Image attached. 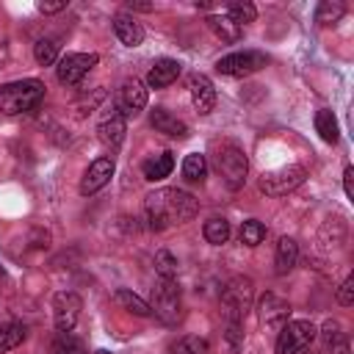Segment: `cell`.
Wrapping results in <instances>:
<instances>
[{
  "instance_id": "cell-11",
  "label": "cell",
  "mask_w": 354,
  "mask_h": 354,
  "mask_svg": "<svg viewBox=\"0 0 354 354\" xmlns=\"http://www.w3.org/2000/svg\"><path fill=\"white\" fill-rule=\"evenodd\" d=\"M144 108H147V86H144L138 77L124 80L122 88L116 91V111H119L124 119H130V116H136V113L144 111Z\"/></svg>"
},
{
  "instance_id": "cell-12",
  "label": "cell",
  "mask_w": 354,
  "mask_h": 354,
  "mask_svg": "<svg viewBox=\"0 0 354 354\" xmlns=\"http://www.w3.org/2000/svg\"><path fill=\"white\" fill-rule=\"evenodd\" d=\"M257 310H260V324H263L266 329H277V332H279V329L288 324L290 301L282 299L279 293H266V296L260 299Z\"/></svg>"
},
{
  "instance_id": "cell-13",
  "label": "cell",
  "mask_w": 354,
  "mask_h": 354,
  "mask_svg": "<svg viewBox=\"0 0 354 354\" xmlns=\"http://www.w3.org/2000/svg\"><path fill=\"white\" fill-rule=\"evenodd\" d=\"M111 177H113V160H111V158H97V160L86 169L83 180H80V194H83V196L97 194L100 188L108 185Z\"/></svg>"
},
{
  "instance_id": "cell-38",
  "label": "cell",
  "mask_w": 354,
  "mask_h": 354,
  "mask_svg": "<svg viewBox=\"0 0 354 354\" xmlns=\"http://www.w3.org/2000/svg\"><path fill=\"white\" fill-rule=\"evenodd\" d=\"M127 8H133V11H152V3H127Z\"/></svg>"
},
{
  "instance_id": "cell-36",
  "label": "cell",
  "mask_w": 354,
  "mask_h": 354,
  "mask_svg": "<svg viewBox=\"0 0 354 354\" xmlns=\"http://www.w3.org/2000/svg\"><path fill=\"white\" fill-rule=\"evenodd\" d=\"M66 8V0H55V3H39V11H44V14H55V11H64Z\"/></svg>"
},
{
  "instance_id": "cell-39",
  "label": "cell",
  "mask_w": 354,
  "mask_h": 354,
  "mask_svg": "<svg viewBox=\"0 0 354 354\" xmlns=\"http://www.w3.org/2000/svg\"><path fill=\"white\" fill-rule=\"evenodd\" d=\"M94 354H111V351H105V348H100V351H94Z\"/></svg>"
},
{
  "instance_id": "cell-37",
  "label": "cell",
  "mask_w": 354,
  "mask_h": 354,
  "mask_svg": "<svg viewBox=\"0 0 354 354\" xmlns=\"http://www.w3.org/2000/svg\"><path fill=\"white\" fill-rule=\"evenodd\" d=\"M169 354H194V351H191L188 340L183 337V340H177V343H171V346H169Z\"/></svg>"
},
{
  "instance_id": "cell-8",
  "label": "cell",
  "mask_w": 354,
  "mask_h": 354,
  "mask_svg": "<svg viewBox=\"0 0 354 354\" xmlns=\"http://www.w3.org/2000/svg\"><path fill=\"white\" fill-rule=\"evenodd\" d=\"M266 64H268L266 53H257V50H243V53H241V50H238V53H230V55L218 58V61H216V69H218L221 75H230V77H246V75L263 69Z\"/></svg>"
},
{
  "instance_id": "cell-20",
  "label": "cell",
  "mask_w": 354,
  "mask_h": 354,
  "mask_svg": "<svg viewBox=\"0 0 354 354\" xmlns=\"http://www.w3.org/2000/svg\"><path fill=\"white\" fill-rule=\"evenodd\" d=\"M171 169H174V155H171V152H158V155L147 158V160H144V166H141L144 177H147V180H152V183H158V180L169 177V174H171Z\"/></svg>"
},
{
  "instance_id": "cell-32",
  "label": "cell",
  "mask_w": 354,
  "mask_h": 354,
  "mask_svg": "<svg viewBox=\"0 0 354 354\" xmlns=\"http://www.w3.org/2000/svg\"><path fill=\"white\" fill-rule=\"evenodd\" d=\"M155 271L160 274V279H174L177 277V257L166 249L155 252Z\"/></svg>"
},
{
  "instance_id": "cell-31",
  "label": "cell",
  "mask_w": 354,
  "mask_h": 354,
  "mask_svg": "<svg viewBox=\"0 0 354 354\" xmlns=\"http://www.w3.org/2000/svg\"><path fill=\"white\" fill-rule=\"evenodd\" d=\"M227 17L235 22V25H246V22H254V17H257V8L252 6V3H230L227 6Z\"/></svg>"
},
{
  "instance_id": "cell-30",
  "label": "cell",
  "mask_w": 354,
  "mask_h": 354,
  "mask_svg": "<svg viewBox=\"0 0 354 354\" xmlns=\"http://www.w3.org/2000/svg\"><path fill=\"white\" fill-rule=\"evenodd\" d=\"M263 238H266V227H263V221L249 218V221L241 224V243H246V246H257V243H263Z\"/></svg>"
},
{
  "instance_id": "cell-1",
  "label": "cell",
  "mask_w": 354,
  "mask_h": 354,
  "mask_svg": "<svg viewBox=\"0 0 354 354\" xmlns=\"http://www.w3.org/2000/svg\"><path fill=\"white\" fill-rule=\"evenodd\" d=\"M144 216H147L149 230H166L171 224H185L196 216V199L180 188H160L147 196Z\"/></svg>"
},
{
  "instance_id": "cell-17",
  "label": "cell",
  "mask_w": 354,
  "mask_h": 354,
  "mask_svg": "<svg viewBox=\"0 0 354 354\" xmlns=\"http://www.w3.org/2000/svg\"><path fill=\"white\" fill-rule=\"evenodd\" d=\"M149 124L163 133V136H171V138H185L188 136V124L177 116H171L166 108H152L149 111Z\"/></svg>"
},
{
  "instance_id": "cell-24",
  "label": "cell",
  "mask_w": 354,
  "mask_h": 354,
  "mask_svg": "<svg viewBox=\"0 0 354 354\" xmlns=\"http://www.w3.org/2000/svg\"><path fill=\"white\" fill-rule=\"evenodd\" d=\"M315 130H318V136L326 141V144H335L337 141V119H335V113L329 111V108H321L318 113H315Z\"/></svg>"
},
{
  "instance_id": "cell-29",
  "label": "cell",
  "mask_w": 354,
  "mask_h": 354,
  "mask_svg": "<svg viewBox=\"0 0 354 354\" xmlns=\"http://www.w3.org/2000/svg\"><path fill=\"white\" fill-rule=\"evenodd\" d=\"M343 14H346V6H343L340 0H324V3L318 6V11H315V19H318L321 25H332V22H337Z\"/></svg>"
},
{
  "instance_id": "cell-5",
  "label": "cell",
  "mask_w": 354,
  "mask_h": 354,
  "mask_svg": "<svg viewBox=\"0 0 354 354\" xmlns=\"http://www.w3.org/2000/svg\"><path fill=\"white\" fill-rule=\"evenodd\" d=\"M315 324L313 321H288L279 329L277 337V354H304L310 348V343L315 340Z\"/></svg>"
},
{
  "instance_id": "cell-26",
  "label": "cell",
  "mask_w": 354,
  "mask_h": 354,
  "mask_svg": "<svg viewBox=\"0 0 354 354\" xmlns=\"http://www.w3.org/2000/svg\"><path fill=\"white\" fill-rule=\"evenodd\" d=\"M25 335H28V332H25L22 324H3V326H0V354L17 348V346L25 340Z\"/></svg>"
},
{
  "instance_id": "cell-33",
  "label": "cell",
  "mask_w": 354,
  "mask_h": 354,
  "mask_svg": "<svg viewBox=\"0 0 354 354\" xmlns=\"http://www.w3.org/2000/svg\"><path fill=\"white\" fill-rule=\"evenodd\" d=\"M337 304H343V307L354 304V277H346L343 285L337 288Z\"/></svg>"
},
{
  "instance_id": "cell-10",
  "label": "cell",
  "mask_w": 354,
  "mask_h": 354,
  "mask_svg": "<svg viewBox=\"0 0 354 354\" xmlns=\"http://www.w3.org/2000/svg\"><path fill=\"white\" fill-rule=\"evenodd\" d=\"M80 310H83V301L77 293L72 290H64L53 299V321H55V329L58 332H72L77 318H80Z\"/></svg>"
},
{
  "instance_id": "cell-19",
  "label": "cell",
  "mask_w": 354,
  "mask_h": 354,
  "mask_svg": "<svg viewBox=\"0 0 354 354\" xmlns=\"http://www.w3.org/2000/svg\"><path fill=\"white\" fill-rule=\"evenodd\" d=\"M321 343L326 348V354H348V337L343 332V326L337 321H326L321 329Z\"/></svg>"
},
{
  "instance_id": "cell-23",
  "label": "cell",
  "mask_w": 354,
  "mask_h": 354,
  "mask_svg": "<svg viewBox=\"0 0 354 354\" xmlns=\"http://www.w3.org/2000/svg\"><path fill=\"white\" fill-rule=\"evenodd\" d=\"M113 299H116L119 307H124V310L133 313V315H141V318H149V315H152V307H149L141 296H136L133 290H127V288H119Z\"/></svg>"
},
{
  "instance_id": "cell-7",
  "label": "cell",
  "mask_w": 354,
  "mask_h": 354,
  "mask_svg": "<svg viewBox=\"0 0 354 354\" xmlns=\"http://www.w3.org/2000/svg\"><path fill=\"white\" fill-rule=\"evenodd\" d=\"M307 177V169L299 166V163H290V166H282L277 171H268L260 177V191L268 194V196H285L290 194L293 188H299Z\"/></svg>"
},
{
  "instance_id": "cell-6",
  "label": "cell",
  "mask_w": 354,
  "mask_h": 354,
  "mask_svg": "<svg viewBox=\"0 0 354 354\" xmlns=\"http://www.w3.org/2000/svg\"><path fill=\"white\" fill-rule=\"evenodd\" d=\"M155 290V301H152V313L163 321V324H177L183 315V301H180V285L174 279H158Z\"/></svg>"
},
{
  "instance_id": "cell-22",
  "label": "cell",
  "mask_w": 354,
  "mask_h": 354,
  "mask_svg": "<svg viewBox=\"0 0 354 354\" xmlns=\"http://www.w3.org/2000/svg\"><path fill=\"white\" fill-rule=\"evenodd\" d=\"M207 25H210V30L221 39V41H227V44H235L238 39H241V33H243V28L241 25H235L227 14H213V17H207Z\"/></svg>"
},
{
  "instance_id": "cell-34",
  "label": "cell",
  "mask_w": 354,
  "mask_h": 354,
  "mask_svg": "<svg viewBox=\"0 0 354 354\" xmlns=\"http://www.w3.org/2000/svg\"><path fill=\"white\" fill-rule=\"evenodd\" d=\"M64 337H66V340L55 346V354H86V351H83V346H80V340H72V337H69V332H66Z\"/></svg>"
},
{
  "instance_id": "cell-4",
  "label": "cell",
  "mask_w": 354,
  "mask_h": 354,
  "mask_svg": "<svg viewBox=\"0 0 354 354\" xmlns=\"http://www.w3.org/2000/svg\"><path fill=\"white\" fill-rule=\"evenodd\" d=\"M221 307H224L227 321L241 324L252 307V279L249 277H232L221 290Z\"/></svg>"
},
{
  "instance_id": "cell-9",
  "label": "cell",
  "mask_w": 354,
  "mask_h": 354,
  "mask_svg": "<svg viewBox=\"0 0 354 354\" xmlns=\"http://www.w3.org/2000/svg\"><path fill=\"white\" fill-rule=\"evenodd\" d=\"M94 66H97V53H69V55H64V58L58 61L55 75H58V83L75 86V83H80Z\"/></svg>"
},
{
  "instance_id": "cell-18",
  "label": "cell",
  "mask_w": 354,
  "mask_h": 354,
  "mask_svg": "<svg viewBox=\"0 0 354 354\" xmlns=\"http://www.w3.org/2000/svg\"><path fill=\"white\" fill-rule=\"evenodd\" d=\"M113 33H116V39H119L124 47H138V44L144 41V28H141L133 17H127V14H119V17L113 19Z\"/></svg>"
},
{
  "instance_id": "cell-14",
  "label": "cell",
  "mask_w": 354,
  "mask_h": 354,
  "mask_svg": "<svg viewBox=\"0 0 354 354\" xmlns=\"http://www.w3.org/2000/svg\"><path fill=\"white\" fill-rule=\"evenodd\" d=\"M188 88H191L194 108H196L199 113H210V111H213V105H216V88H213L210 77H207V75L194 72V75L188 77Z\"/></svg>"
},
{
  "instance_id": "cell-25",
  "label": "cell",
  "mask_w": 354,
  "mask_h": 354,
  "mask_svg": "<svg viewBox=\"0 0 354 354\" xmlns=\"http://www.w3.org/2000/svg\"><path fill=\"white\" fill-rule=\"evenodd\" d=\"M205 174H207L205 155H199V152L185 155V160H183V177H185L188 183H202V180H205Z\"/></svg>"
},
{
  "instance_id": "cell-28",
  "label": "cell",
  "mask_w": 354,
  "mask_h": 354,
  "mask_svg": "<svg viewBox=\"0 0 354 354\" xmlns=\"http://www.w3.org/2000/svg\"><path fill=\"white\" fill-rule=\"evenodd\" d=\"M227 238H230V224H227L224 218H210V221H205V241H207V243L221 246V243H227Z\"/></svg>"
},
{
  "instance_id": "cell-2",
  "label": "cell",
  "mask_w": 354,
  "mask_h": 354,
  "mask_svg": "<svg viewBox=\"0 0 354 354\" xmlns=\"http://www.w3.org/2000/svg\"><path fill=\"white\" fill-rule=\"evenodd\" d=\"M41 100H44V83L36 80V77L14 80V83H6L0 88V111L8 113V116L33 111Z\"/></svg>"
},
{
  "instance_id": "cell-35",
  "label": "cell",
  "mask_w": 354,
  "mask_h": 354,
  "mask_svg": "<svg viewBox=\"0 0 354 354\" xmlns=\"http://www.w3.org/2000/svg\"><path fill=\"white\" fill-rule=\"evenodd\" d=\"M351 177H354V169L346 166V169H343V188H346V196H348V199H354V180H351Z\"/></svg>"
},
{
  "instance_id": "cell-15",
  "label": "cell",
  "mask_w": 354,
  "mask_h": 354,
  "mask_svg": "<svg viewBox=\"0 0 354 354\" xmlns=\"http://www.w3.org/2000/svg\"><path fill=\"white\" fill-rule=\"evenodd\" d=\"M124 133H127V124H124V116L113 108L111 113H105V119L97 124V136H100V141L105 144V147H111V149H116L122 141H124Z\"/></svg>"
},
{
  "instance_id": "cell-40",
  "label": "cell",
  "mask_w": 354,
  "mask_h": 354,
  "mask_svg": "<svg viewBox=\"0 0 354 354\" xmlns=\"http://www.w3.org/2000/svg\"><path fill=\"white\" fill-rule=\"evenodd\" d=\"M307 354H313V351H307Z\"/></svg>"
},
{
  "instance_id": "cell-27",
  "label": "cell",
  "mask_w": 354,
  "mask_h": 354,
  "mask_svg": "<svg viewBox=\"0 0 354 354\" xmlns=\"http://www.w3.org/2000/svg\"><path fill=\"white\" fill-rule=\"evenodd\" d=\"M33 58H36V64H41V66L55 64V61H58V41H55V39H39V41L33 44Z\"/></svg>"
},
{
  "instance_id": "cell-21",
  "label": "cell",
  "mask_w": 354,
  "mask_h": 354,
  "mask_svg": "<svg viewBox=\"0 0 354 354\" xmlns=\"http://www.w3.org/2000/svg\"><path fill=\"white\" fill-rule=\"evenodd\" d=\"M299 260V243L288 235L279 238L277 243V254H274V266H277V274H288Z\"/></svg>"
},
{
  "instance_id": "cell-16",
  "label": "cell",
  "mask_w": 354,
  "mask_h": 354,
  "mask_svg": "<svg viewBox=\"0 0 354 354\" xmlns=\"http://www.w3.org/2000/svg\"><path fill=\"white\" fill-rule=\"evenodd\" d=\"M180 61H174V58H160V61H155L152 64V69L147 72V86L149 88H166V86H171L177 77H180Z\"/></svg>"
},
{
  "instance_id": "cell-3",
  "label": "cell",
  "mask_w": 354,
  "mask_h": 354,
  "mask_svg": "<svg viewBox=\"0 0 354 354\" xmlns=\"http://www.w3.org/2000/svg\"><path fill=\"white\" fill-rule=\"evenodd\" d=\"M216 169L224 177V183L230 188H241L246 183V171H249V160L243 155V149L232 141H221L216 149Z\"/></svg>"
}]
</instances>
